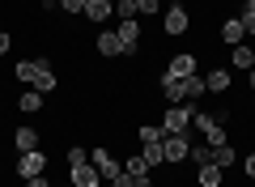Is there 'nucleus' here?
Returning a JSON list of instances; mask_svg holds the SVG:
<instances>
[{
    "label": "nucleus",
    "instance_id": "obj_1",
    "mask_svg": "<svg viewBox=\"0 0 255 187\" xmlns=\"http://www.w3.org/2000/svg\"><path fill=\"white\" fill-rule=\"evenodd\" d=\"M162 94H166L170 107H183V102L200 98V94H209V89H204V77L196 72V77H183V81H166V77H162Z\"/></svg>",
    "mask_w": 255,
    "mask_h": 187
},
{
    "label": "nucleus",
    "instance_id": "obj_2",
    "mask_svg": "<svg viewBox=\"0 0 255 187\" xmlns=\"http://www.w3.org/2000/svg\"><path fill=\"white\" fill-rule=\"evenodd\" d=\"M191 115H196L191 102L170 107V111H166V119H162V132H166V136H187V132H191Z\"/></svg>",
    "mask_w": 255,
    "mask_h": 187
},
{
    "label": "nucleus",
    "instance_id": "obj_3",
    "mask_svg": "<svg viewBox=\"0 0 255 187\" xmlns=\"http://www.w3.org/2000/svg\"><path fill=\"white\" fill-rule=\"evenodd\" d=\"M162 77H166V81H183V77H196V55H191V51H179V55H170V64L162 68Z\"/></svg>",
    "mask_w": 255,
    "mask_h": 187
},
{
    "label": "nucleus",
    "instance_id": "obj_4",
    "mask_svg": "<svg viewBox=\"0 0 255 187\" xmlns=\"http://www.w3.org/2000/svg\"><path fill=\"white\" fill-rule=\"evenodd\" d=\"M115 34H119V47H124V55L132 60V55H136V47H140V21H136V17L119 21V26H115Z\"/></svg>",
    "mask_w": 255,
    "mask_h": 187
},
{
    "label": "nucleus",
    "instance_id": "obj_5",
    "mask_svg": "<svg viewBox=\"0 0 255 187\" xmlns=\"http://www.w3.org/2000/svg\"><path fill=\"white\" fill-rule=\"evenodd\" d=\"M94 166H98V175L107 179V183H115V179L124 175V162H115V158H111V149H102V145L94 149Z\"/></svg>",
    "mask_w": 255,
    "mask_h": 187
},
{
    "label": "nucleus",
    "instance_id": "obj_6",
    "mask_svg": "<svg viewBox=\"0 0 255 187\" xmlns=\"http://www.w3.org/2000/svg\"><path fill=\"white\" fill-rule=\"evenodd\" d=\"M187 26H191L187 9H183V4H170V9H166V34L179 38V34H187Z\"/></svg>",
    "mask_w": 255,
    "mask_h": 187
},
{
    "label": "nucleus",
    "instance_id": "obj_7",
    "mask_svg": "<svg viewBox=\"0 0 255 187\" xmlns=\"http://www.w3.org/2000/svg\"><path fill=\"white\" fill-rule=\"evenodd\" d=\"M162 153H166V162H187L191 141L187 136H162Z\"/></svg>",
    "mask_w": 255,
    "mask_h": 187
},
{
    "label": "nucleus",
    "instance_id": "obj_8",
    "mask_svg": "<svg viewBox=\"0 0 255 187\" xmlns=\"http://www.w3.org/2000/svg\"><path fill=\"white\" fill-rule=\"evenodd\" d=\"M68 170H73V187H102L98 166H90V162H77V166H68Z\"/></svg>",
    "mask_w": 255,
    "mask_h": 187
},
{
    "label": "nucleus",
    "instance_id": "obj_9",
    "mask_svg": "<svg viewBox=\"0 0 255 187\" xmlns=\"http://www.w3.org/2000/svg\"><path fill=\"white\" fill-rule=\"evenodd\" d=\"M47 170V158L38 149H30V153H21V162H17V175L21 179H34V175H43Z\"/></svg>",
    "mask_w": 255,
    "mask_h": 187
},
{
    "label": "nucleus",
    "instance_id": "obj_10",
    "mask_svg": "<svg viewBox=\"0 0 255 187\" xmlns=\"http://www.w3.org/2000/svg\"><path fill=\"white\" fill-rule=\"evenodd\" d=\"M94 43H98V55H102V60H119V55H124V47H119V34H115V30H102Z\"/></svg>",
    "mask_w": 255,
    "mask_h": 187
},
{
    "label": "nucleus",
    "instance_id": "obj_11",
    "mask_svg": "<svg viewBox=\"0 0 255 187\" xmlns=\"http://www.w3.org/2000/svg\"><path fill=\"white\" fill-rule=\"evenodd\" d=\"M85 17L90 21H111L115 17V0H85Z\"/></svg>",
    "mask_w": 255,
    "mask_h": 187
},
{
    "label": "nucleus",
    "instance_id": "obj_12",
    "mask_svg": "<svg viewBox=\"0 0 255 187\" xmlns=\"http://www.w3.org/2000/svg\"><path fill=\"white\" fill-rule=\"evenodd\" d=\"M230 64H234V68H243V72H251V68H255V47H247V43L230 47Z\"/></svg>",
    "mask_w": 255,
    "mask_h": 187
},
{
    "label": "nucleus",
    "instance_id": "obj_13",
    "mask_svg": "<svg viewBox=\"0 0 255 187\" xmlns=\"http://www.w3.org/2000/svg\"><path fill=\"white\" fill-rule=\"evenodd\" d=\"M196 183H200V187H221V166H217V162L196 166Z\"/></svg>",
    "mask_w": 255,
    "mask_h": 187
},
{
    "label": "nucleus",
    "instance_id": "obj_14",
    "mask_svg": "<svg viewBox=\"0 0 255 187\" xmlns=\"http://www.w3.org/2000/svg\"><path fill=\"white\" fill-rule=\"evenodd\" d=\"M221 38H226L230 47H238V43H243V38H247V30H243V21H238V17H230V21H221Z\"/></svg>",
    "mask_w": 255,
    "mask_h": 187
},
{
    "label": "nucleus",
    "instance_id": "obj_15",
    "mask_svg": "<svg viewBox=\"0 0 255 187\" xmlns=\"http://www.w3.org/2000/svg\"><path fill=\"white\" fill-rule=\"evenodd\" d=\"M204 89H209V94H226V89H230V72L226 68H213L209 77H204Z\"/></svg>",
    "mask_w": 255,
    "mask_h": 187
},
{
    "label": "nucleus",
    "instance_id": "obj_16",
    "mask_svg": "<svg viewBox=\"0 0 255 187\" xmlns=\"http://www.w3.org/2000/svg\"><path fill=\"white\" fill-rule=\"evenodd\" d=\"M140 158L149 162V170H153V166H162V162H166V153H162V141H145V145H140Z\"/></svg>",
    "mask_w": 255,
    "mask_h": 187
},
{
    "label": "nucleus",
    "instance_id": "obj_17",
    "mask_svg": "<svg viewBox=\"0 0 255 187\" xmlns=\"http://www.w3.org/2000/svg\"><path fill=\"white\" fill-rule=\"evenodd\" d=\"M13 72H17V81H26V85H34V77H38L43 68H38V60H17V64H13Z\"/></svg>",
    "mask_w": 255,
    "mask_h": 187
},
{
    "label": "nucleus",
    "instance_id": "obj_18",
    "mask_svg": "<svg viewBox=\"0 0 255 187\" xmlns=\"http://www.w3.org/2000/svg\"><path fill=\"white\" fill-rule=\"evenodd\" d=\"M213 162H217V166L221 170H230V166H234V162H238V153H234V145H217V149H213Z\"/></svg>",
    "mask_w": 255,
    "mask_h": 187
},
{
    "label": "nucleus",
    "instance_id": "obj_19",
    "mask_svg": "<svg viewBox=\"0 0 255 187\" xmlns=\"http://www.w3.org/2000/svg\"><path fill=\"white\" fill-rule=\"evenodd\" d=\"M13 141H17V149H21V153L38 149V132H34V128H17V136H13Z\"/></svg>",
    "mask_w": 255,
    "mask_h": 187
},
{
    "label": "nucleus",
    "instance_id": "obj_20",
    "mask_svg": "<svg viewBox=\"0 0 255 187\" xmlns=\"http://www.w3.org/2000/svg\"><path fill=\"white\" fill-rule=\"evenodd\" d=\"M17 107L26 111V115H34V111L43 107V94H38V89H26V94H21V98H17Z\"/></svg>",
    "mask_w": 255,
    "mask_h": 187
},
{
    "label": "nucleus",
    "instance_id": "obj_21",
    "mask_svg": "<svg viewBox=\"0 0 255 187\" xmlns=\"http://www.w3.org/2000/svg\"><path fill=\"white\" fill-rule=\"evenodd\" d=\"M238 21H243L247 34H255V0H243V13H238Z\"/></svg>",
    "mask_w": 255,
    "mask_h": 187
},
{
    "label": "nucleus",
    "instance_id": "obj_22",
    "mask_svg": "<svg viewBox=\"0 0 255 187\" xmlns=\"http://www.w3.org/2000/svg\"><path fill=\"white\" fill-rule=\"evenodd\" d=\"M124 170H128L132 179H145V175H149V162H145V158L136 153V158H128V166H124Z\"/></svg>",
    "mask_w": 255,
    "mask_h": 187
},
{
    "label": "nucleus",
    "instance_id": "obj_23",
    "mask_svg": "<svg viewBox=\"0 0 255 187\" xmlns=\"http://www.w3.org/2000/svg\"><path fill=\"white\" fill-rule=\"evenodd\" d=\"M204 141H209V149H217V145H226L230 136H226V128H221V124H213L209 132H204Z\"/></svg>",
    "mask_w": 255,
    "mask_h": 187
},
{
    "label": "nucleus",
    "instance_id": "obj_24",
    "mask_svg": "<svg viewBox=\"0 0 255 187\" xmlns=\"http://www.w3.org/2000/svg\"><path fill=\"white\" fill-rule=\"evenodd\" d=\"M191 162H196V166H204V162H213V149L209 145H191V153H187Z\"/></svg>",
    "mask_w": 255,
    "mask_h": 187
},
{
    "label": "nucleus",
    "instance_id": "obj_25",
    "mask_svg": "<svg viewBox=\"0 0 255 187\" xmlns=\"http://www.w3.org/2000/svg\"><path fill=\"white\" fill-rule=\"evenodd\" d=\"M136 132H140V145H145V141H162V128H153V124H145V128H136Z\"/></svg>",
    "mask_w": 255,
    "mask_h": 187
},
{
    "label": "nucleus",
    "instance_id": "obj_26",
    "mask_svg": "<svg viewBox=\"0 0 255 187\" xmlns=\"http://www.w3.org/2000/svg\"><path fill=\"white\" fill-rule=\"evenodd\" d=\"M60 9H64V13H73V17H77V13H85V0H60Z\"/></svg>",
    "mask_w": 255,
    "mask_h": 187
},
{
    "label": "nucleus",
    "instance_id": "obj_27",
    "mask_svg": "<svg viewBox=\"0 0 255 187\" xmlns=\"http://www.w3.org/2000/svg\"><path fill=\"white\" fill-rule=\"evenodd\" d=\"M149 13H157V0H136V17H149Z\"/></svg>",
    "mask_w": 255,
    "mask_h": 187
},
{
    "label": "nucleus",
    "instance_id": "obj_28",
    "mask_svg": "<svg viewBox=\"0 0 255 187\" xmlns=\"http://www.w3.org/2000/svg\"><path fill=\"white\" fill-rule=\"evenodd\" d=\"M77 162H90V158H85V149H81V145H73V149H68V166H77Z\"/></svg>",
    "mask_w": 255,
    "mask_h": 187
},
{
    "label": "nucleus",
    "instance_id": "obj_29",
    "mask_svg": "<svg viewBox=\"0 0 255 187\" xmlns=\"http://www.w3.org/2000/svg\"><path fill=\"white\" fill-rule=\"evenodd\" d=\"M111 187H136V179H132V175H128V170H124V175H119V179H115V183H111Z\"/></svg>",
    "mask_w": 255,
    "mask_h": 187
},
{
    "label": "nucleus",
    "instance_id": "obj_30",
    "mask_svg": "<svg viewBox=\"0 0 255 187\" xmlns=\"http://www.w3.org/2000/svg\"><path fill=\"white\" fill-rule=\"evenodd\" d=\"M26 187H55V183H47V175H34V179H26Z\"/></svg>",
    "mask_w": 255,
    "mask_h": 187
},
{
    "label": "nucleus",
    "instance_id": "obj_31",
    "mask_svg": "<svg viewBox=\"0 0 255 187\" xmlns=\"http://www.w3.org/2000/svg\"><path fill=\"white\" fill-rule=\"evenodd\" d=\"M243 170H247V179H255V153H251V158L243 162Z\"/></svg>",
    "mask_w": 255,
    "mask_h": 187
},
{
    "label": "nucleus",
    "instance_id": "obj_32",
    "mask_svg": "<svg viewBox=\"0 0 255 187\" xmlns=\"http://www.w3.org/2000/svg\"><path fill=\"white\" fill-rule=\"evenodd\" d=\"M9 47H13V38H9V34H4V30H0V55L9 51Z\"/></svg>",
    "mask_w": 255,
    "mask_h": 187
},
{
    "label": "nucleus",
    "instance_id": "obj_33",
    "mask_svg": "<svg viewBox=\"0 0 255 187\" xmlns=\"http://www.w3.org/2000/svg\"><path fill=\"white\" fill-rule=\"evenodd\" d=\"M251 89H255V68H251Z\"/></svg>",
    "mask_w": 255,
    "mask_h": 187
},
{
    "label": "nucleus",
    "instance_id": "obj_34",
    "mask_svg": "<svg viewBox=\"0 0 255 187\" xmlns=\"http://www.w3.org/2000/svg\"><path fill=\"white\" fill-rule=\"evenodd\" d=\"M55 187H73V183H55Z\"/></svg>",
    "mask_w": 255,
    "mask_h": 187
},
{
    "label": "nucleus",
    "instance_id": "obj_35",
    "mask_svg": "<svg viewBox=\"0 0 255 187\" xmlns=\"http://www.w3.org/2000/svg\"><path fill=\"white\" fill-rule=\"evenodd\" d=\"M251 107H255V98H251Z\"/></svg>",
    "mask_w": 255,
    "mask_h": 187
}]
</instances>
